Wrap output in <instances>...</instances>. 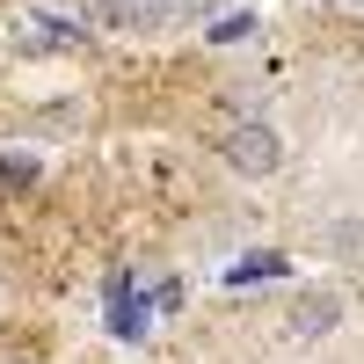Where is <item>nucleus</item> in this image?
<instances>
[{"instance_id": "7", "label": "nucleus", "mask_w": 364, "mask_h": 364, "mask_svg": "<svg viewBox=\"0 0 364 364\" xmlns=\"http://www.w3.org/2000/svg\"><path fill=\"white\" fill-rule=\"evenodd\" d=\"M175 8H190V15H204V8H211V0H175Z\"/></svg>"}, {"instance_id": "1", "label": "nucleus", "mask_w": 364, "mask_h": 364, "mask_svg": "<svg viewBox=\"0 0 364 364\" xmlns=\"http://www.w3.org/2000/svg\"><path fill=\"white\" fill-rule=\"evenodd\" d=\"M226 161H233L240 175H269V168L284 161V146H277L269 124H233V132H226Z\"/></svg>"}, {"instance_id": "3", "label": "nucleus", "mask_w": 364, "mask_h": 364, "mask_svg": "<svg viewBox=\"0 0 364 364\" xmlns=\"http://www.w3.org/2000/svg\"><path fill=\"white\" fill-rule=\"evenodd\" d=\"M175 15V0H124V22H139V29H161Z\"/></svg>"}, {"instance_id": "4", "label": "nucleus", "mask_w": 364, "mask_h": 364, "mask_svg": "<svg viewBox=\"0 0 364 364\" xmlns=\"http://www.w3.org/2000/svg\"><path fill=\"white\" fill-rule=\"evenodd\" d=\"M80 8V22H95V29H117L124 22V0H73Z\"/></svg>"}, {"instance_id": "6", "label": "nucleus", "mask_w": 364, "mask_h": 364, "mask_svg": "<svg viewBox=\"0 0 364 364\" xmlns=\"http://www.w3.org/2000/svg\"><path fill=\"white\" fill-rule=\"evenodd\" d=\"M29 175H37V168H29V161H0V190H22Z\"/></svg>"}, {"instance_id": "5", "label": "nucleus", "mask_w": 364, "mask_h": 364, "mask_svg": "<svg viewBox=\"0 0 364 364\" xmlns=\"http://www.w3.org/2000/svg\"><path fill=\"white\" fill-rule=\"evenodd\" d=\"M248 29H255V15H226L219 29H211V37H219V44H233V37H248Z\"/></svg>"}, {"instance_id": "2", "label": "nucleus", "mask_w": 364, "mask_h": 364, "mask_svg": "<svg viewBox=\"0 0 364 364\" xmlns=\"http://www.w3.org/2000/svg\"><path fill=\"white\" fill-rule=\"evenodd\" d=\"M336 321H343V299H336V291H299L284 328H291V343H321Z\"/></svg>"}]
</instances>
